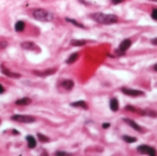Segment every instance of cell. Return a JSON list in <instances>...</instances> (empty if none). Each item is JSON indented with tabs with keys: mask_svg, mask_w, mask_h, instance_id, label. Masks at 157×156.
Listing matches in <instances>:
<instances>
[{
	"mask_svg": "<svg viewBox=\"0 0 157 156\" xmlns=\"http://www.w3.org/2000/svg\"><path fill=\"white\" fill-rule=\"evenodd\" d=\"M95 21L104 25L114 24L118 21V17L113 14H104V13H94L90 16Z\"/></svg>",
	"mask_w": 157,
	"mask_h": 156,
	"instance_id": "obj_1",
	"label": "cell"
},
{
	"mask_svg": "<svg viewBox=\"0 0 157 156\" xmlns=\"http://www.w3.org/2000/svg\"><path fill=\"white\" fill-rule=\"evenodd\" d=\"M33 18H34L35 20H40V21L49 22L53 20L54 15H53V13H52V12L48 11V10L46 9L38 8V9L33 11Z\"/></svg>",
	"mask_w": 157,
	"mask_h": 156,
	"instance_id": "obj_2",
	"label": "cell"
},
{
	"mask_svg": "<svg viewBox=\"0 0 157 156\" xmlns=\"http://www.w3.org/2000/svg\"><path fill=\"white\" fill-rule=\"evenodd\" d=\"M11 119L20 123H32L35 122L36 118L30 115H20V114H17V115L12 116Z\"/></svg>",
	"mask_w": 157,
	"mask_h": 156,
	"instance_id": "obj_3",
	"label": "cell"
},
{
	"mask_svg": "<svg viewBox=\"0 0 157 156\" xmlns=\"http://www.w3.org/2000/svg\"><path fill=\"white\" fill-rule=\"evenodd\" d=\"M138 152L140 153H142V154H148V155H151V156H154L155 153H156V151H155L154 148L153 147H150L148 145H140L139 147L137 148Z\"/></svg>",
	"mask_w": 157,
	"mask_h": 156,
	"instance_id": "obj_4",
	"label": "cell"
},
{
	"mask_svg": "<svg viewBox=\"0 0 157 156\" xmlns=\"http://www.w3.org/2000/svg\"><path fill=\"white\" fill-rule=\"evenodd\" d=\"M121 91L123 94L127 95L130 96H143L144 93L141 90H136V89H131V88H127V87H122Z\"/></svg>",
	"mask_w": 157,
	"mask_h": 156,
	"instance_id": "obj_5",
	"label": "cell"
},
{
	"mask_svg": "<svg viewBox=\"0 0 157 156\" xmlns=\"http://www.w3.org/2000/svg\"><path fill=\"white\" fill-rule=\"evenodd\" d=\"M20 46L22 49L27 50V51H36L37 49H39V47L32 41H25V42L21 43Z\"/></svg>",
	"mask_w": 157,
	"mask_h": 156,
	"instance_id": "obj_6",
	"label": "cell"
},
{
	"mask_svg": "<svg viewBox=\"0 0 157 156\" xmlns=\"http://www.w3.org/2000/svg\"><path fill=\"white\" fill-rule=\"evenodd\" d=\"M1 72H2L6 76L10 77V78H20V76H21L20 74H17V73H14V72H12V71L8 70V69H7L3 64L1 65Z\"/></svg>",
	"mask_w": 157,
	"mask_h": 156,
	"instance_id": "obj_7",
	"label": "cell"
},
{
	"mask_svg": "<svg viewBox=\"0 0 157 156\" xmlns=\"http://www.w3.org/2000/svg\"><path fill=\"white\" fill-rule=\"evenodd\" d=\"M130 46H131V41L129 39H126L123 41H121V43H120V46H118V50H120V51H122V53H125Z\"/></svg>",
	"mask_w": 157,
	"mask_h": 156,
	"instance_id": "obj_8",
	"label": "cell"
},
{
	"mask_svg": "<svg viewBox=\"0 0 157 156\" xmlns=\"http://www.w3.org/2000/svg\"><path fill=\"white\" fill-rule=\"evenodd\" d=\"M123 121H125V123L126 124H128V125H130V127L132 128V129H134L135 131H140V132H142V128L140 127L139 125L137 124V123L135 122V121H133L132 119H123Z\"/></svg>",
	"mask_w": 157,
	"mask_h": 156,
	"instance_id": "obj_9",
	"label": "cell"
},
{
	"mask_svg": "<svg viewBox=\"0 0 157 156\" xmlns=\"http://www.w3.org/2000/svg\"><path fill=\"white\" fill-rule=\"evenodd\" d=\"M61 86H62L64 89L67 90V91H70V90H72L73 87H74V83L73 82L72 80L68 79V80H64V81H62V82L61 83Z\"/></svg>",
	"mask_w": 157,
	"mask_h": 156,
	"instance_id": "obj_10",
	"label": "cell"
},
{
	"mask_svg": "<svg viewBox=\"0 0 157 156\" xmlns=\"http://www.w3.org/2000/svg\"><path fill=\"white\" fill-rule=\"evenodd\" d=\"M70 106H71V107H82V108H84V109L88 108V106H87V104L85 103L84 100H79V101L71 103Z\"/></svg>",
	"mask_w": 157,
	"mask_h": 156,
	"instance_id": "obj_11",
	"label": "cell"
},
{
	"mask_svg": "<svg viewBox=\"0 0 157 156\" xmlns=\"http://www.w3.org/2000/svg\"><path fill=\"white\" fill-rule=\"evenodd\" d=\"M109 107L112 111L116 112L118 110V102L117 100V98H111L110 102H109Z\"/></svg>",
	"mask_w": 157,
	"mask_h": 156,
	"instance_id": "obj_12",
	"label": "cell"
},
{
	"mask_svg": "<svg viewBox=\"0 0 157 156\" xmlns=\"http://www.w3.org/2000/svg\"><path fill=\"white\" fill-rule=\"evenodd\" d=\"M26 140H27L28 141V146L30 149H33L36 147V140H35V138L33 136L28 135V136L26 137Z\"/></svg>",
	"mask_w": 157,
	"mask_h": 156,
	"instance_id": "obj_13",
	"label": "cell"
},
{
	"mask_svg": "<svg viewBox=\"0 0 157 156\" xmlns=\"http://www.w3.org/2000/svg\"><path fill=\"white\" fill-rule=\"evenodd\" d=\"M31 103V99L29 98H23L21 99H18L16 101V105L18 106H27Z\"/></svg>",
	"mask_w": 157,
	"mask_h": 156,
	"instance_id": "obj_14",
	"label": "cell"
},
{
	"mask_svg": "<svg viewBox=\"0 0 157 156\" xmlns=\"http://www.w3.org/2000/svg\"><path fill=\"white\" fill-rule=\"evenodd\" d=\"M77 59H78V53H73V54L70 55L69 58L66 60V63H67V64H72V63H74V62H76Z\"/></svg>",
	"mask_w": 157,
	"mask_h": 156,
	"instance_id": "obj_15",
	"label": "cell"
},
{
	"mask_svg": "<svg viewBox=\"0 0 157 156\" xmlns=\"http://www.w3.org/2000/svg\"><path fill=\"white\" fill-rule=\"evenodd\" d=\"M25 29V22L24 21H17L15 25V30L17 32H21Z\"/></svg>",
	"mask_w": 157,
	"mask_h": 156,
	"instance_id": "obj_16",
	"label": "cell"
},
{
	"mask_svg": "<svg viewBox=\"0 0 157 156\" xmlns=\"http://www.w3.org/2000/svg\"><path fill=\"white\" fill-rule=\"evenodd\" d=\"M54 73H55V69H50V70H46L44 71V72H34V74L40 76H47V75H50V74H54Z\"/></svg>",
	"mask_w": 157,
	"mask_h": 156,
	"instance_id": "obj_17",
	"label": "cell"
},
{
	"mask_svg": "<svg viewBox=\"0 0 157 156\" xmlns=\"http://www.w3.org/2000/svg\"><path fill=\"white\" fill-rule=\"evenodd\" d=\"M86 43L85 41H81V40H73L71 41V45L76 47H80V46H84V45Z\"/></svg>",
	"mask_w": 157,
	"mask_h": 156,
	"instance_id": "obj_18",
	"label": "cell"
},
{
	"mask_svg": "<svg viewBox=\"0 0 157 156\" xmlns=\"http://www.w3.org/2000/svg\"><path fill=\"white\" fill-rule=\"evenodd\" d=\"M123 140L126 141L128 143H133V142H136L137 141V139L135 137H131V136H127V135H124V136L122 137Z\"/></svg>",
	"mask_w": 157,
	"mask_h": 156,
	"instance_id": "obj_19",
	"label": "cell"
},
{
	"mask_svg": "<svg viewBox=\"0 0 157 156\" xmlns=\"http://www.w3.org/2000/svg\"><path fill=\"white\" fill-rule=\"evenodd\" d=\"M65 20H66V21H67V22H70V23L74 24V26H76V27H78V28H82V29H85V27H84L83 24L79 23V22H77V21H76V20H72V18H65Z\"/></svg>",
	"mask_w": 157,
	"mask_h": 156,
	"instance_id": "obj_20",
	"label": "cell"
},
{
	"mask_svg": "<svg viewBox=\"0 0 157 156\" xmlns=\"http://www.w3.org/2000/svg\"><path fill=\"white\" fill-rule=\"evenodd\" d=\"M38 138H39V140H41V142H49L50 141V139L47 136H45V135L41 134V133H38Z\"/></svg>",
	"mask_w": 157,
	"mask_h": 156,
	"instance_id": "obj_21",
	"label": "cell"
},
{
	"mask_svg": "<svg viewBox=\"0 0 157 156\" xmlns=\"http://www.w3.org/2000/svg\"><path fill=\"white\" fill-rule=\"evenodd\" d=\"M152 18H153L154 20H157V8H154L152 12Z\"/></svg>",
	"mask_w": 157,
	"mask_h": 156,
	"instance_id": "obj_22",
	"label": "cell"
},
{
	"mask_svg": "<svg viewBox=\"0 0 157 156\" xmlns=\"http://www.w3.org/2000/svg\"><path fill=\"white\" fill-rule=\"evenodd\" d=\"M125 109L128 110V111H132V112L136 111V108H134L132 106H126V107H125Z\"/></svg>",
	"mask_w": 157,
	"mask_h": 156,
	"instance_id": "obj_23",
	"label": "cell"
},
{
	"mask_svg": "<svg viewBox=\"0 0 157 156\" xmlns=\"http://www.w3.org/2000/svg\"><path fill=\"white\" fill-rule=\"evenodd\" d=\"M8 46V42L7 41H0V48L1 49H5Z\"/></svg>",
	"mask_w": 157,
	"mask_h": 156,
	"instance_id": "obj_24",
	"label": "cell"
},
{
	"mask_svg": "<svg viewBox=\"0 0 157 156\" xmlns=\"http://www.w3.org/2000/svg\"><path fill=\"white\" fill-rule=\"evenodd\" d=\"M124 0H112V3L114 5H118V4H120L121 2H123Z\"/></svg>",
	"mask_w": 157,
	"mask_h": 156,
	"instance_id": "obj_25",
	"label": "cell"
},
{
	"mask_svg": "<svg viewBox=\"0 0 157 156\" xmlns=\"http://www.w3.org/2000/svg\"><path fill=\"white\" fill-rule=\"evenodd\" d=\"M110 127V124L109 123H103L102 124V128L103 129H108V128Z\"/></svg>",
	"mask_w": 157,
	"mask_h": 156,
	"instance_id": "obj_26",
	"label": "cell"
},
{
	"mask_svg": "<svg viewBox=\"0 0 157 156\" xmlns=\"http://www.w3.org/2000/svg\"><path fill=\"white\" fill-rule=\"evenodd\" d=\"M56 155H68V153L65 152H57Z\"/></svg>",
	"mask_w": 157,
	"mask_h": 156,
	"instance_id": "obj_27",
	"label": "cell"
},
{
	"mask_svg": "<svg viewBox=\"0 0 157 156\" xmlns=\"http://www.w3.org/2000/svg\"><path fill=\"white\" fill-rule=\"evenodd\" d=\"M152 44H153V45H157V38H154V39H153L152 40Z\"/></svg>",
	"mask_w": 157,
	"mask_h": 156,
	"instance_id": "obj_28",
	"label": "cell"
},
{
	"mask_svg": "<svg viewBox=\"0 0 157 156\" xmlns=\"http://www.w3.org/2000/svg\"><path fill=\"white\" fill-rule=\"evenodd\" d=\"M5 92V88L3 87V86L0 84V94H3Z\"/></svg>",
	"mask_w": 157,
	"mask_h": 156,
	"instance_id": "obj_29",
	"label": "cell"
},
{
	"mask_svg": "<svg viewBox=\"0 0 157 156\" xmlns=\"http://www.w3.org/2000/svg\"><path fill=\"white\" fill-rule=\"evenodd\" d=\"M153 69H154V71H156V72H157V63L154 65V66H153Z\"/></svg>",
	"mask_w": 157,
	"mask_h": 156,
	"instance_id": "obj_30",
	"label": "cell"
},
{
	"mask_svg": "<svg viewBox=\"0 0 157 156\" xmlns=\"http://www.w3.org/2000/svg\"><path fill=\"white\" fill-rule=\"evenodd\" d=\"M152 1H157V0H152Z\"/></svg>",
	"mask_w": 157,
	"mask_h": 156,
	"instance_id": "obj_31",
	"label": "cell"
}]
</instances>
